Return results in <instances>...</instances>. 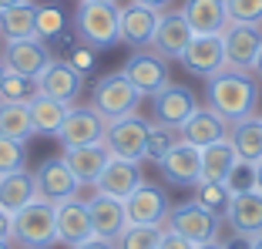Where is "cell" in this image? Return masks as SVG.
Returning a JSON list of instances; mask_svg holds the SVG:
<instances>
[{
  "label": "cell",
  "mask_w": 262,
  "mask_h": 249,
  "mask_svg": "<svg viewBox=\"0 0 262 249\" xmlns=\"http://www.w3.org/2000/svg\"><path fill=\"white\" fill-rule=\"evenodd\" d=\"M0 249H10V242H0Z\"/></svg>",
  "instance_id": "obj_51"
},
{
  "label": "cell",
  "mask_w": 262,
  "mask_h": 249,
  "mask_svg": "<svg viewBox=\"0 0 262 249\" xmlns=\"http://www.w3.org/2000/svg\"><path fill=\"white\" fill-rule=\"evenodd\" d=\"M10 236H14V216L0 209V242H10Z\"/></svg>",
  "instance_id": "obj_41"
},
{
  "label": "cell",
  "mask_w": 262,
  "mask_h": 249,
  "mask_svg": "<svg viewBox=\"0 0 262 249\" xmlns=\"http://www.w3.org/2000/svg\"><path fill=\"white\" fill-rule=\"evenodd\" d=\"M104 145H108L111 155L141 165L148 158V121L138 118V111L118 118V121H108V128H104Z\"/></svg>",
  "instance_id": "obj_5"
},
{
  "label": "cell",
  "mask_w": 262,
  "mask_h": 249,
  "mask_svg": "<svg viewBox=\"0 0 262 249\" xmlns=\"http://www.w3.org/2000/svg\"><path fill=\"white\" fill-rule=\"evenodd\" d=\"M34 189H37V199L61 205V202H68V199H74L81 185H77L74 172L64 165V158H47V162L34 172Z\"/></svg>",
  "instance_id": "obj_9"
},
{
  "label": "cell",
  "mask_w": 262,
  "mask_h": 249,
  "mask_svg": "<svg viewBox=\"0 0 262 249\" xmlns=\"http://www.w3.org/2000/svg\"><path fill=\"white\" fill-rule=\"evenodd\" d=\"M229 24H255L262 27V0H225Z\"/></svg>",
  "instance_id": "obj_36"
},
{
  "label": "cell",
  "mask_w": 262,
  "mask_h": 249,
  "mask_svg": "<svg viewBox=\"0 0 262 249\" xmlns=\"http://www.w3.org/2000/svg\"><path fill=\"white\" fill-rule=\"evenodd\" d=\"M74 249H118L111 239H98V236H91L88 242H81V246H74Z\"/></svg>",
  "instance_id": "obj_42"
},
{
  "label": "cell",
  "mask_w": 262,
  "mask_h": 249,
  "mask_svg": "<svg viewBox=\"0 0 262 249\" xmlns=\"http://www.w3.org/2000/svg\"><path fill=\"white\" fill-rule=\"evenodd\" d=\"M141 182H145V175H141L138 162H128V158L111 155L108 165H104V172H101L98 182H94V189H98L101 195H111V199H121V202H124Z\"/></svg>",
  "instance_id": "obj_16"
},
{
  "label": "cell",
  "mask_w": 262,
  "mask_h": 249,
  "mask_svg": "<svg viewBox=\"0 0 262 249\" xmlns=\"http://www.w3.org/2000/svg\"><path fill=\"white\" fill-rule=\"evenodd\" d=\"M222 47H225V68L249 71L262 47V27H255V24H229L222 31Z\"/></svg>",
  "instance_id": "obj_12"
},
{
  "label": "cell",
  "mask_w": 262,
  "mask_h": 249,
  "mask_svg": "<svg viewBox=\"0 0 262 249\" xmlns=\"http://www.w3.org/2000/svg\"><path fill=\"white\" fill-rule=\"evenodd\" d=\"M208 108L222 115L225 121H242L255 115L259 105V81L242 68H222L219 74L208 78Z\"/></svg>",
  "instance_id": "obj_1"
},
{
  "label": "cell",
  "mask_w": 262,
  "mask_h": 249,
  "mask_svg": "<svg viewBox=\"0 0 262 249\" xmlns=\"http://www.w3.org/2000/svg\"><path fill=\"white\" fill-rule=\"evenodd\" d=\"M84 88V74L77 68H71V61H51L40 68V74L34 78V94L40 98H57V101L74 105V98Z\"/></svg>",
  "instance_id": "obj_7"
},
{
  "label": "cell",
  "mask_w": 262,
  "mask_h": 249,
  "mask_svg": "<svg viewBox=\"0 0 262 249\" xmlns=\"http://www.w3.org/2000/svg\"><path fill=\"white\" fill-rule=\"evenodd\" d=\"M31 105V101H27ZM20 101H0V135L4 138H14L20 145L34 138V118H31V108Z\"/></svg>",
  "instance_id": "obj_31"
},
{
  "label": "cell",
  "mask_w": 262,
  "mask_h": 249,
  "mask_svg": "<svg viewBox=\"0 0 262 249\" xmlns=\"http://www.w3.org/2000/svg\"><path fill=\"white\" fill-rule=\"evenodd\" d=\"M165 226L175 229L178 236H185L188 242H212L219 239V226H222V216L215 212L202 209L199 202H178L168 209V219H165Z\"/></svg>",
  "instance_id": "obj_6"
},
{
  "label": "cell",
  "mask_w": 262,
  "mask_h": 249,
  "mask_svg": "<svg viewBox=\"0 0 262 249\" xmlns=\"http://www.w3.org/2000/svg\"><path fill=\"white\" fill-rule=\"evenodd\" d=\"M192 74L212 78L225 68V47H222V34H192L185 54L178 57Z\"/></svg>",
  "instance_id": "obj_11"
},
{
  "label": "cell",
  "mask_w": 262,
  "mask_h": 249,
  "mask_svg": "<svg viewBox=\"0 0 262 249\" xmlns=\"http://www.w3.org/2000/svg\"><path fill=\"white\" fill-rule=\"evenodd\" d=\"M158 10L141 7L131 0L128 7H121V40L131 47H148L155 37V27H158Z\"/></svg>",
  "instance_id": "obj_24"
},
{
  "label": "cell",
  "mask_w": 262,
  "mask_h": 249,
  "mask_svg": "<svg viewBox=\"0 0 262 249\" xmlns=\"http://www.w3.org/2000/svg\"><path fill=\"white\" fill-rule=\"evenodd\" d=\"M192 189H195L192 202H199L202 209L215 212V216H222L225 205H229V199H232V189L225 185V182H205V179H202L199 185H192Z\"/></svg>",
  "instance_id": "obj_32"
},
{
  "label": "cell",
  "mask_w": 262,
  "mask_h": 249,
  "mask_svg": "<svg viewBox=\"0 0 262 249\" xmlns=\"http://www.w3.org/2000/svg\"><path fill=\"white\" fill-rule=\"evenodd\" d=\"M34 199H37V189H34V175L27 169H14L7 175H0V209H7L14 216Z\"/></svg>",
  "instance_id": "obj_27"
},
{
  "label": "cell",
  "mask_w": 262,
  "mask_h": 249,
  "mask_svg": "<svg viewBox=\"0 0 262 249\" xmlns=\"http://www.w3.org/2000/svg\"><path fill=\"white\" fill-rule=\"evenodd\" d=\"M0 85H4V64H0Z\"/></svg>",
  "instance_id": "obj_50"
},
{
  "label": "cell",
  "mask_w": 262,
  "mask_h": 249,
  "mask_svg": "<svg viewBox=\"0 0 262 249\" xmlns=\"http://www.w3.org/2000/svg\"><path fill=\"white\" fill-rule=\"evenodd\" d=\"M88 212H91V226L98 239H111L115 242L118 236L128 229V216H124V202L121 199H111V195H94L88 199Z\"/></svg>",
  "instance_id": "obj_21"
},
{
  "label": "cell",
  "mask_w": 262,
  "mask_h": 249,
  "mask_svg": "<svg viewBox=\"0 0 262 249\" xmlns=\"http://www.w3.org/2000/svg\"><path fill=\"white\" fill-rule=\"evenodd\" d=\"M14 4H24V0H0V10H4V7H14Z\"/></svg>",
  "instance_id": "obj_48"
},
{
  "label": "cell",
  "mask_w": 262,
  "mask_h": 249,
  "mask_svg": "<svg viewBox=\"0 0 262 249\" xmlns=\"http://www.w3.org/2000/svg\"><path fill=\"white\" fill-rule=\"evenodd\" d=\"M178 138H182L178 128H168V125H162V121L148 125V158H151V162H162L165 152H168Z\"/></svg>",
  "instance_id": "obj_35"
},
{
  "label": "cell",
  "mask_w": 262,
  "mask_h": 249,
  "mask_svg": "<svg viewBox=\"0 0 262 249\" xmlns=\"http://www.w3.org/2000/svg\"><path fill=\"white\" fill-rule=\"evenodd\" d=\"M77 37L88 47H111L121 40L118 0H81L77 4Z\"/></svg>",
  "instance_id": "obj_2"
},
{
  "label": "cell",
  "mask_w": 262,
  "mask_h": 249,
  "mask_svg": "<svg viewBox=\"0 0 262 249\" xmlns=\"http://www.w3.org/2000/svg\"><path fill=\"white\" fill-rule=\"evenodd\" d=\"M199 108L195 94L182 85H165L162 91L155 94V118L168 128H182V125L192 118V111Z\"/></svg>",
  "instance_id": "obj_20"
},
{
  "label": "cell",
  "mask_w": 262,
  "mask_h": 249,
  "mask_svg": "<svg viewBox=\"0 0 262 249\" xmlns=\"http://www.w3.org/2000/svg\"><path fill=\"white\" fill-rule=\"evenodd\" d=\"M121 74L131 81V85L138 88L141 94H158L165 85H171L168 81V61H165L162 54H131L128 61H124Z\"/></svg>",
  "instance_id": "obj_15"
},
{
  "label": "cell",
  "mask_w": 262,
  "mask_h": 249,
  "mask_svg": "<svg viewBox=\"0 0 262 249\" xmlns=\"http://www.w3.org/2000/svg\"><path fill=\"white\" fill-rule=\"evenodd\" d=\"M135 4H141V7H151V10H158V14L171 7V0H135Z\"/></svg>",
  "instance_id": "obj_43"
},
{
  "label": "cell",
  "mask_w": 262,
  "mask_h": 249,
  "mask_svg": "<svg viewBox=\"0 0 262 249\" xmlns=\"http://www.w3.org/2000/svg\"><path fill=\"white\" fill-rule=\"evenodd\" d=\"M165 226H128L121 236L115 239L118 249H158Z\"/></svg>",
  "instance_id": "obj_34"
},
{
  "label": "cell",
  "mask_w": 262,
  "mask_h": 249,
  "mask_svg": "<svg viewBox=\"0 0 262 249\" xmlns=\"http://www.w3.org/2000/svg\"><path fill=\"white\" fill-rule=\"evenodd\" d=\"M252 249H262V233H259V236H252Z\"/></svg>",
  "instance_id": "obj_49"
},
{
  "label": "cell",
  "mask_w": 262,
  "mask_h": 249,
  "mask_svg": "<svg viewBox=\"0 0 262 249\" xmlns=\"http://www.w3.org/2000/svg\"><path fill=\"white\" fill-rule=\"evenodd\" d=\"M178 135H182L188 145L205 148V145H212V141L229 138V121H225L222 115H215V111L205 105V108H195L192 111V118L178 128Z\"/></svg>",
  "instance_id": "obj_23"
},
{
  "label": "cell",
  "mask_w": 262,
  "mask_h": 249,
  "mask_svg": "<svg viewBox=\"0 0 262 249\" xmlns=\"http://www.w3.org/2000/svg\"><path fill=\"white\" fill-rule=\"evenodd\" d=\"M71 68H77L81 74L94 68V47H74L71 51Z\"/></svg>",
  "instance_id": "obj_40"
},
{
  "label": "cell",
  "mask_w": 262,
  "mask_h": 249,
  "mask_svg": "<svg viewBox=\"0 0 262 249\" xmlns=\"http://www.w3.org/2000/svg\"><path fill=\"white\" fill-rule=\"evenodd\" d=\"M27 108H31V118H34V132H37V135H54V138H57V132H61V125L68 121V115H71L74 105L57 101V98H40V94H34Z\"/></svg>",
  "instance_id": "obj_30"
},
{
  "label": "cell",
  "mask_w": 262,
  "mask_h": 249,
  "mask_svg": "<svg viewBox=\"0 0 262 249\" xmlns=\"http://www.w3.org/2000/svg\"><path fill=\"white\" fill-rule=\"evenodd\" d=\"M168 209H171L168 195H165L158 185H148V182H141V185L124 199L128 226H165Z\"/></svg>",
  "instance_id": "obj_8"
},
{
  "label": "cell",
  "mask_w": 262,
  "mask_h": 249,
  "mask_svg": "<svg viewBox=\"0 0 262 249\" xmlns=\"http://www.w3.org/2000/svg\"><path fill=\"white\" fill-rule=\"evenodd\" d=\"M51 61V51L44 47V40L31 37V40H7V47H4V57H0V64H4V71L7 74H20V78H37L40 68Z\"/></svg>",
  "instance_id": "obj_14"
},
{
  "label": "cell",
  "mask_w": 262,
  "mask_h": 249,
  "mask_svg": "<svg viewBox=\"0 0 262 249\" xmlns=\"http://www.w3.org/2000/svg\"><path fill=\"white\" fill-rule=\"evenodd\" d=\"M188 40H192V27L185 24L182 10H175V14H162V17H158V27H155L151 47L165 57V61H168V57H175V61H178V57L185 54Z\"/></svg>",
  "instance_id": "obj_22"
},
{
  "label": "cell",
  "mask_w": 262,
  "mask_h": 249,
  "mask_svg": "<svg viewBox=\"0 0 262 249\" xmlns=\"http://www.w3.org/2000/svg\"><path fill=\"white\" fill-rule=\"evenodd\" d=\"M34 98V81L20 78V74H7L4 71V85H0V101H20L27 105Z\"/></svg>",
  "instance_id": "obj_37"
},
{
  "label": "cell",
  "mask_w": 262,
  "mask_h": 249,
  "mask_svg": "<svg viewBox=\"0 0 262 249\" xmlns=\"http://www.w3.org/2000/svg\"><path fill=\"white\" fill-rule=\"evenodd\" d=\"M235 165H239V155H235L229 138L202 148V179L205 182H225L235 172Z\"/></svg>",
  "instance_id": "obj_28"
},
{
  "label": "cell",
  "mask_w": 262,
  "mask_h": 249,
  "mask_svg": "<svg viewBox=\"0 0 262 249\" xmlns=\"http://www.w3.org/2000/svg\"><path fill=\"white\" fill-rule=\"evenodd\" d=\"M64 165H68L71 172H74L77 185H94L98 182V175L104 172V165H108L111 152L104 141H94V145H77V148H64Z\"/></svg>",
  "instance_id": "obj_19"
},
{
  "label": "cell",
  "mask_w": 262,
  "mask_h": 249,
  "mask_svg": "<svg viewBox=\"0 0 262 249\" xmlns=\"http://www.w3.org/2000/svg\"><path fill=\"white\" fill-rule=\"evenodd\" d=\"M104 128H108V121L94 108H71L68 121H64L61 132H57V138H61L64 148L94 145V141H104Z\"/></svg>",
  "instance_id": "obj_17"
},
{
  "label": "cell",
  "mask_w": 262,
  "mask_h": 249,
  "mask_svg": "<svg viewBox=\"0 0 262 249\" xmlns=\"http://www.w3.org/2000/svg\"><path fill=\"white\" fill-rule=\"evenodd\" d=\"M222 219L229 222V229L235 236H259L262 233V195L255 189H239L232 192L229 205H225Z\"/></svg>",
  "instance_id": "obj_10"
},
{
  "label": "cell",
  "mask_w": 262,
  "mask_h": 249,
  "mask_svg": "<svg viewBox=\"0 0 262 249\" xmlns=\"http://www.w3.org/2000/svg\"><path fill=\"white\" fill-rule=\"evenodd\" d=\"M229 141L239 155V165L252 169L255 162H262V118H242V121L229 125Z\"/></svg>",
  "instance_id": "obj_26"
},
{
  "label": "cell",
  "mask_w": 262,
  "mask_h": 249,
  "mask_svg": "<svg viewBox=\"0 0 262 249\" xmlns=\"http://www.w3.org/2000/svg\"><path fill=\"white\" fill-rule=\"evenodd\" d=\"M94 236V226H91V212H88V202L81 199H68V202L57 205V242L64 246H81Z\"/></svg>",
  "instance_id": "obj_18"
},
{
  "label": "cell",
  "mask_w": 262,
  "mask_h": 249,
  "mask_svg": "<svg viewBox=\"0 0 262 249\" xmlns=\"http://www.w3.org/2000/svg\"><path fill=\"white\" fill-rule=\"evenodd\" d=\"M162 175L175 185H199L202 182V148L188 145L185 138H178L175 145L165 152V158L158 162Z\"/></svg>",
  "instance_id": "obj_13"
},
{
  "label": "cell",
  "mask_w": 262,
  "mask_h": 249,
  "mask_svg": "<svg viewBox=\"0 0 262 249\" xmlns=\"http://www.w3.org/2000/svg\"><path fill=\"white\" fill-rule=\"evenodd\" d=\"M158 249H195V242H188L185 236H178L175 229L165 226L162 229V239H158Z\"/></svg>",
  "instance_id": "obj_39"
},
{
  "label": "cell",
  "mask_w": 262,
  "mask_h": 249,
  "mask_svg": "<svg viewBox=\"0 0 262 249\" xmlns=\"http://www.w3.org/2000/svg\"><path fill=\"white\" fill-rule=\"evenodd\" d=\"M252 71L262 78V47H259V54H255V61H252Z\"/></svg>",
  "instance_id": "obj_47"
},
{
  "label": "cell",
  "mask_w": 262,
  "mask_h": 249,
  "mask_svg": "<svg viewBox=\"0 0 262 249\" xmlns=\"http://www.w3.org/2000/svg\"><path fill=\"white\" fill-rule=\"evenodd\" d=\"M252 189L262 195V162H255V165H252Z\"/></svg>",
  "instance_id": "obj_45"
},
{
  "label": "cell",
  "mask_w": 262,
  "mask_h": 249,
  "mask_svg": "<svg viewBox=\"0 0 262 249\" xmlns=\"http://www.w3.org/2000/svg\"><path fill=\"white\" fill-rule=\"evenodd\" d=\"M182 17L192 27V34H222L229 27L225 0H185Z\"/></svg>",
  "instance_id": "obj_25"
},
{
  "label": "cell",
  "mask_w": 262,
  "mask_h": 249,
  "mask_svg": "<svg viewBox=\"0 0 262 249\" xmlns=\"http://www.w3.org/2000/svg\"><path fill=\"white\" fill-rule=\"evenodd\" d=\"M20 249H51L57 242V205L34 199L20 212H14V236Z\"/></svg>",
  "instance_id": "obj_3"
},
{
  "label": "cell",
  "mask_w": 262,
  "mask_h": 249,
  "mask_svg": "<svg viewBox=\"0 0 262 249\" xmlns=\"http://www.w3.org/2000/svg\"><path fill=\"white\" fill-rule=\"evenodd\" d=\"M14 169H24V145L0 135V175H7Z\"/></svg>",
  "instance_id": "obj_38"
},
{
  "label": "cell",
  "mask_w": 262,
  "mask_h": 249,
  "mask_svg": "<svg viewBox=\"0 0 262 249\" xmlns=\"http://www.w3.org/2000/svg\"><path fill=\"white\" fill-rule=\"evenodd\" d=\"M141 98H145V94L118 71V74H108L104 81H98L91 108L98 111L104 121H118V118H124V115H135L138 105H141Z\"/></svg>",
  "instance_id": "obj_4"
},
{
  "label": "cell",
  "mask_w": 262,
  "mask_h": 249,
  "mask_svg": "<svg viewBox=\"0 0 262 249\" xmlns=\"http://www.w3.org/2000/svg\"><path fill=\"white\" fill-rule=\"evenodd\" d=\"M225 249H252V239L249 236H235L232 242H225Z\"/></svg>",
  "instance_id": "obj_44"
},
{
  "label": "cell",
  "mask_w": 262,
  "mask_h": 249,
  "mask_svg": "<svg viewBox=\"0 0 262 249\" xmlns=\"http://www.w3.org/2000/svg\"><path fill=\"white\" fill-rule=\"evenodd\" d=\"M64 31H68V14L61 7H37V20H34L37 40H54Z\"/></svg>",
  "instance_id": "obj_33"
},
{
  "label": "cell",
  "mask_w": 262,
  "mask_h": 249,
  "mask_svg": "<svg viewBox=\"0 0 262 249\" xmlns=\"http://www.w3.org/2000/svg\"><path fill=\"white\" fill-rule=\"evenodd\" d=\"M195 249H225V242H219V239H212V242H199Z\"/></svg>",
  "instance_id": "obj_46"
},
{
  "label": "cell",
  "mask_w": 262,
  "mask_h": 249,
  "mask_svg": "<svg viewBox=\"0 0 262 249\" xmlns=\"http://www.w3.org/2000/svg\"><path fill=\"white\" fill-rule=\"evenodd\" d=\"M34 20H37V4H31V0L14 4V7H4L0 10V37L4 40L37 37V34H34Z\"/></svg>",
  "instance_id": "obj_29"
}]
</instances>
